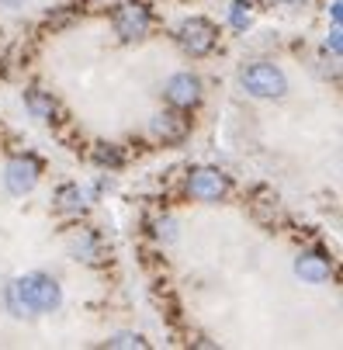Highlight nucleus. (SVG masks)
<instances>
[{"instance_id":"obj_1","label":"nucleus","mask_w":343,"mask_h":350,"mask_svg":"<svg viewBox=\"0 0 343 350\" xmlns=\"http://www.w3.org/2000/svg\"><path fill=\"white\" fill-rule=\"evenodd\" d=\"M59 302H63L59 281L42 271H31L8 288V306L14 316H42V312L59 309Z\"/></svg>"},{"instance_id":"obj_2","label":"nucleus","mask_w":343,"mask_h":350,"mask_svg":"<svg viewBox=\"0 0 343 350\" xmlns=\"http://www.w3.org/2000/svg\"><path fill=\"white\" fill-rule=\"evenodd\" d=\"M239 80H243V87H247V94H253V97H281V94L288 90L284 73H281L277 66H271V63H253V66H247Z\"/></svg>"},{"instance_id":"obj_3","label":"nucleus","mask_w":343,"mask_h":350,"mask_svg":"<svg viewBox=\"0 0 343 350\" xmlns=\"http://www.w3.org/2000/svg\"><path fill=\"white\" fill-rule=\"evenodd\" d=\"M177 38H180V45L187 49L191 56H208L212 49H215L219 31H215V25L205 21V18H191V21H184V25L177 28Z\"/></svg>"},{"instance_id":"obj_4","label":"nucleus","mask_w":343,"mask_h":350,"mask_svg":"<svg viewBox=\"0 0 343 350\" xmlns=\"http://www.w3.org/2000/svg\"><path fill=\"white\" fill-rule=\"evenodd\" d=\"M115 31L125 38V42H135V38H146L150 31V11L142 4H122L115 11Z\"/></svg>"},{"instance_id":"obj_5","label":"nucleus","mask_w":343,"mask_h":350,"mask_svg":"<svg viewBox=\"0 0 343 350\" xmlns=\"http://www.w3.org/2000/svg\"><path fill=\"white\" fill-rule=\"evenodd\" d=\"M225 187H229L225 174H219V170H212V167L194 170L191 180H187V191L198 198V202H219V198L225 194Z\"/></svg>"},{"instance_id":"obj_6","label":"nucleus","mask_w":343,"mask_h":350,"mask_svg":"<svg viewBox=\"0 0 343 350\" xmlns=\"http://www.w3.org/2000/svg\"><path fill=\"white\" fill-rule=\"evenodd\" d=\"M198 97H202V80L194 73H174L167 80V101L174 108H191L198 105Z\"/></svg>"},{"instance_id":"obj_7","label":"nucleus","mask_w":343,"mask_h":350,"mask_svg":"<svg viewBox=\"0 0 343 350\" xmlns=\"http://www.w3.org/2000/svg\"><path fill=\"white\" fill-rule=\"evenodd\" d=\"M4 184L11 194H28L35 184H38V163L28 160V157H18L4 167Z\"/></svg>"},{"instance_id":"obj_8","label":"nucleus","mask_w":343,"mask_h":350,"mask_svg":"<svg viewBox=\"0 0 343 350\" xmlns=\"http://www.w3.org/2000/svg\"><path fill=\"white\" fill-rule=\"evenodd\" d=\"M295 274H299L305 284H326V281L333 278V264H329V257H323V254H316V250H309V254H299Z\"/></svg>"},{"instance_id":"obj_9","label":"nucleus","mask_w":343,"mask_h":350,"mask_svg":"<svg viewBox=\"0 0 343 350\" xmlns=\"http://www.w3.org/2000/svg\"><path fill=\"white\" fill-rule=\"evenodd\" d=\"M153 135H160L163 142H180L187 135V122L174 111H160L153 115Z\"/></svg>"},{"instance_id":"obj_10","label":"nucleus","mask_w":343,"mask_h":350,"mask_svg":"<svg viewBox=\"0 0 343 350\" xmlns=\"http://www.w3.org/2000/svg\"><path fill=\"white\" fill-rule=\"evenodd\" d=\"M25 105H28V111L35 115V118H42V122H49L56 115V101L49 94H42V90H28L25 94Z\"/></svg>"},{"instance_id":"obj_11","label":"nucleus","mask_w":343,"mask_h":350,"mask_svg":"<svg viewBox=\"0 0 343 350\" xmlns=\"http://www.w3.org/2000/svg\"><path fill=\"white\" fill-rule=\"evenodd\" d=\"M229 25H232L236 31H247V25H250V0H232Z\"/></svg>"},{"instance_id":"obj_12","label":"nucleus","mask_w":343,"mask_h":350,"mask_svg":"<svg viewBox=\"0 0 343 350\" xmlns=\"http://www.w3.org/2000/svg\"><path fill=\"white\" fill-rule=\"evenodd\" d=\"M108 347H146V340L139 333H118V336L108 340Z\"/></svg>"},{"instance_id":"obj_13","label":"nucleus","mask_w":343,"mask_h":350,"mask_svg":"<svg viewBox=\"0 0 343 350\" xmlns=\"http://www.w3.org/2000/svg\"><path fill=\"white\" fill-rule=\"evenodd\" d=\"M73 254L77 257L83 254V260H94V239H87V236L83 239H73Z\"/></svg>"},{"instance_id":"obj_14","label":"nucleus","mask_w":343,"mask_h":350,"mask_svg":"<svg viewBox=\"0 0 343 350\" xmlns=\"http://www.w3.org/2000/svg\"><path fill=\"white\" fill-rule=\"evenodd\" d=\"M326 49H329L333 56H340V53H343V42H340V25H333V31L326 35Z\"/></svg>"},{"instance_id":"obj_15","label":"nucleus","mask_w":343,"mask_h":350,"mask_svg":"<svg viewBox=\"0 0 343 350\" xmlns=\"http://www.w3.org/2000/svg\"><path fill=\"white\" fill-rule=\"evenodd\" d=\"M97 163H111V167H118L122 157L115 153V149H97Z\"/></svg>"},{"instance_id":"obj_16","label":"nucleus","mask_w":343,"mask_h":350,"mask_svg":"<svg viewBox=\"0 0 343 350\" xmlns=\"http://www.w3.org/2000/svg\"><path fill=\"white\" fill-rule=\"evenodd\" d=\"M160 236L174 239V222H170V219H167V222H160Z\"/></svg>"},{"instance_id":"obj_17","label":"nucleus","mask_w":343,"mask_h":350,"mask_svg":"<svg viewBox=\"0 0 343 350\" xmlns=\"http://www.w3.org/2000/svg\"><path fill=\"white\" fill-rule=\"evenodd\" d=\"M4 4H8V8H14V4H21V0H4Z\"/></svg>"}]
</instances>
